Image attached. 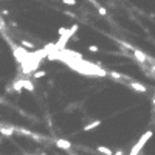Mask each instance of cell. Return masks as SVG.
Here are the masks:
<instances>
[{
  "label": "cell",
  "mask_w": 155,
  "mask_h": 155,
  "mask_svg": "<svg viewBox=\"0 0 155 155\" xmlns=\"http://www.w3.org/2000/svg\"><path fill=\"white\" fill-rule=\"evenodd\" d=\"M133 54H135V58L138 59V61H141V62H144V61H148V56H146L144 53H141L140 50H133Z\"/></svg>",
  "instance_id": "obj_8"
},
{
  "label": "cell",
  "mask_w": 155,
  "mask_h": 155,
  "mask_svg": "<svg viewBox=\"0 0 155 155\" xmlns=\"http://www.w3.org/2000/svg\"><path fill=\"white\" fill-rule=\"evenodd\" d=\"M62 3L64 5H68V6H75L78 2H76V0H62Z\"/></svg>",
  "instance_id": "obj_11"
},
{
  "label": "cell",
  "mask_w": 155,
  "mask_h": 155,
  "mask_svg": "<svg viewBox=\"0 0 155 155\" xmlns=\"http://www.w3.org/2000/svg\"><path fill=\"white\" fill-rule=\"evenodd\" d=\"M56 146L61 149H70L71 148V143L67 140H56Z\"/></svg>",
  "instance_id": "obj_6"
},
{
  "label": "cell",
  "mask_w": 155,
  "mask_h": 155,
  "mask_svg": "<svg viewBox=\"0 0 155 155\" xmlns=\"http://www.w3.org/2000/svg\"><path fill=\"white\" fill-rule=\"evenodd\" d=\"M45 75H47V71H45V70H36V71L33 73V78H34V79H40V78H43Z\"/></svg>",
  "instance_id": "obj_9"
},
{
  "label": "cell",
  "mask_w": 155,
  "mask_h": 155,
  "mask_svg": "<svg viewBox=\"0 0 155 155\" xmlns=\"http://www.w3.org/2000/svg\"><path fill=\"white\" fill-rule=\"evenodd\" d=\"M129 85H130V88H133V90H136V92H140V93H146V88L143 84H140V82H135V81H130L129 82Z\"/></svg>",
  "instance_id": "obj_3"
},
{
  "label": "cell",
  "mask_w": 155,
  "mask_h": 155,
  "mask_svg": "<svg viewBox=\"0 0 155 155\" xmlns=\"http://www.w3.org/2000/svg\"><path fill=\"white\" fill-rule=\"evenodd\" d=\"M98 14H99V16H106V14H107V10H106V8H103V6H98Z\"/></svg>",
  "instance_id": "obj_12"
},
{
  "label": "cell",
  "mask_w": 155,
  "mask_h": 155,
  "mask_svg": "<svg viewBox=\"0 0 155 155\" xmlns=\"http://www.w3.org/2000/svg\"><path fill=\"white\" fill-rule=\"evenodd\" d=\"M22 47H25V48H34V43L33 42H28V40H22Z\"/></svg>",
  "instance_id": "obj_10"
},
{
  "label": "cell",
  "mask_w": 155,
  "mask_h": 155,
  "mask_svg": "<svg viewBox=\"0 0 155 155\" xmlns=\"http://www.w3.org/2000/svg\"><path fill=\"white\" fill-rule=\"evenodd\" d=\"M16 132L14 127H3V126H0V133L5 135V136H13Z\"/></svg>",
  "instance_id": "obj_5"
},
{
  "label": "cell",
  "mask_w": 155,
  "mask_h": 155,
  "mask_svg": "<svg viewBox=\"0 0 155 155\" xmlns=\"http://www.w3.org/2000/svg\"><path fill=\"white\" fill-rule=\"evenodd\" d=\"M110 75H112V76H113L115 79H121V75H120V73H116V71H112Z\"/></svg>",
  "instance_id": "obj_14"
},
{
  "label": "cell",
  "mask_w": 155,
  "mask_h": 155,
  "mask_svg": "<svg viewBox=\"0 0 155 155\" xmlns=\"http://www.w3.org/2000/svg\"><path fill=\"white\" fill-rule=\"evenodd\" d=\"M88 51H92V53H98V51H99V48L96 47V45H90V47H88Z\"/></svg>",
  "instance_id": "obj_13"
},
{
  "label": "cell",
  "mask_w": 155,
  "mask_h": 155,
  "mask_svg": "<svg viewBox=\"0 0 155 155\" xmlns=\"http://www.w3.org/2000/svg\"><path fill=\"white\" fill-rule=\"evenodd\" d=\"M103 124V121L101 120H96V121H92L90 124H87V126H84V132H88V130H93V129H96V127H99Z\"/></svg>",
  "instance_id": "obj_4"
},
{
  "label": "cell",
  "mask_w": 155,
  "mask_h": 155,
  "mask_svg": "<svg viewBox=\"0 0 155 155\" xmlns=\"http://www.w3.org/2000/svg\"><path fill=\"white\" fill-rule=\"evenodd\" d=\"M78 30H79V25H71V26H70V30L67 28V31L64 33L62 36H59L58 42L54 43V47H56V50H58V51H62L64 48H65V43H67V42L71 39V36L75 34Z\"/></svg>",
  "instance_id": "obj_1"
},
{
  "label": "cell",
  "mask_w": 155,
  "mask_h": 155,
  "mask_svg": "<svg viewBox=\"0 0 155 155\" xmlns=\"http://www.w3.org/2000/svg\"><path fill=\"white\" fill-rule=\"evenodd\" d=\"M96 151L99 152V154H103V155H113V152L107 148V146H98L96 148Z\"/></svg>",
  "instance_id": "obj_7"
},
{
  "label": "cell",
  "mask_w": 155,
  "mask_h": 155,
  "mask_svg": "<svg viewBox=\"0 0 155 155\" xmlns=\"http://www.w3.org/2000/svg\"><path fill=\"white\" fill-rule=\"evenodd\" d=\"M151 136H152V132H151V130H148V132H146V133L141 136V138H140L138 141H136V144L133 146V148H132L130 155H138V152L143 149V146H144L146 143H148V141L151 140Z\"/></svg>",
  "instance_id": "obj_2"
},
{
  "label": "cell",
  "mask_w": 155,
  "mask_h": 155,
  "mask_svg": "<svg viewBox=\"0 0 155 155\" xmlns=\"http://www.w3.org/2000/svg\"><path fill=\"white\" fill-rule=\"evenodd\" d=\"M90 2H93V3H95V0H90ZM95 5H96V3H95Z\"/></svg>",
  "instance_id": "obj_15"
}]
</instances>
